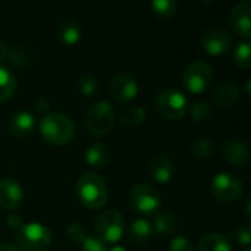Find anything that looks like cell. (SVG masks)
<instances>
[{
    "label": "cell",
    "instance_id": "5b68a950",
    "mask_svg": "<svg viewBox=\"0 0 251 251\" xmlns=\"http://www.w3.org/2000/svg\"><path fill=\"white\" fill-rule=\"evenodd\" d=\"M154 104L159 115L168 121L182 119L188 113V107H190L187 97L175 88L162 90L157 94Z\"/></svg>",
    "mask_w": 251,
    "mask_h": 251
},
{
    "label": "cell",
    "instance_id": "f35d334b",
    "mask_svg": "<svg viewBox=\"0 0 251 251\" xmlns=\"http://www.w3.org/2000/svg\"><path fill=\"white\" fill-rule=\"evenodd\" d=\"M107 251H129L128 249H125V247H122V246H113L112 249H109Z\"/></svg>",
    "mask_w": 251,
    "mask_h": 251
},
{
    "label": "cell",
    "instance_id": "484cf974",
    "mask_svg": "<svg viewBox=\"0 0 251 251\" xmlns=\"http://www.w3.org/2000/svg\"><path fill=\"white\" fill-rule=\"evenodd\" d=\"M178 9L176 1L174 0H154L151 3V10L154 15H157L162 19H171L175 16Z\"/></svg>",
    "mask_w": 251,
    "mask_h": 251
},
{
    "label": "cell",
    "instance_id": "8d00e7d4",
    "mask_svg": "<svg viewBox=\"0 0 251 251\" xmlns=\"http://www.w3.org/2000/svg\"><path fill=\"white\" fill-rule=\"evenodd\" d=\"M9 54V44L3 40H0V62L6 60Z\"/></svg>",
    "mask_w": 251,
    "mask_h": 251
},
{
    "label": "cell",
    "instance_id": "83f0119b",
    "mask_svg": "<svg viewBox=\"0 0 251 251\" xmlns=\"http://www.w3.org/2000/svg\"><path fill=\"white\" fill-rule=\"evenodd\" d=\"M188 113L194 122H206L212 118V107L207 101H196L188 107Z\"/></svg>",
    "mask_w": 251,
    "mask_h": 251
},
{
    "label": "cell",
    "instance_id": "9c48e42d",
    "mask_svg": "<svg viewBox=\"0 0 251 251\" xmlns=\"http://www.w3.org/2000/svg\"><path fill=\"white\" fill-rule=\"evenodd\" d=\"M243 181L232 174L221 172L215 175L210 184V191L213 197L222 203H232L237 201L243 196Z\"/></svg>",
    "mask_w": 251,
    "mask_h": 251
},
{
    "label": "cell",
    "instance_id": "6da1fadb",
    "mask_svg": "<svg viewBox=\"0 0 251 251\" xmlns=\"http://www.w3.org/2000/svg\"><path fill=\"white\" fill-rule=\"evenodd\" d=\"M75 194L85 209L99 210L106 206L109 190L101 175L96 172H85L75 184Z\"/></svg>",
    "mask_w": 251,
    "mask_h": 251
},
{
    "label": "cell",
    "instance_id": "cb8c5ba5",
    "mask_svg": "<svg viewBox=\"0 0 251 251\" xmlns=\"http://www.w3.org/2000/svg\"><path fill=\"white\" fill-rule=\"evenodd\" d=\"M16 91V78L13 72L0 65V103L7 101Z\"/></svg>",
    "mask_w": 251,
    "mask_h": 251
},
{
    "label": "cell",
    "instance_id": "f1b7e54d",
    "mask_svg": "<svg viewBox=\"0 0 251 251\" xmlns=\"http://www.w3.org/2000/svg\"><path fill=\"white\" fill-rule=\"evenodd\" d=\"M78 90L79 93L84 96V97H93L97 91V81L93 75L90 74H82L79 78H78Z\"/></svg>",
    "mask_w": 251,
    "mask_h": 251
},
{
    "label": "cell",
    "instance_id": "7a4b0ae2",
    "mask_svg": "<svg viewBox=\"0 0 251 251\" xmlns=\"http://www.w3.org/2000/svg\"><path fill=\"white\" fill-rule=\"evenodd\" d=\"M38 131L47 143L53 146H66L75 137V124L65 113L49 112L40 119Z\"/></svg>",
    "mask_w": 251,
    "mask_h": 251
},
{
    "label": "cell",
    "instance_id": "30bf717a",
    "mask_svg": "<svg viewBox=\"0 0 251 251\" xmlns=\"http://www.w3.org/2000/svg\"><path fill=\"white\" fill-rule=\"evenodd\" d=\"M200 44L207 54L221 56V54L228 53L232 49L234 40L228 31L219 29V28H212V29H207L206 32H203Z\"/></svg>",
    "mask_w": 251,
    "mask_h": 251
},
{
    "label": "cell",
    "instance_id": "ab89813d",
    "mask_svg": "<svg viewBox=\"0 0 251 251\" xmlns=\"http://www.w3.org/2000/svg\"><path fill=\"white\" fill-rule=\"evenodd\" d=\"M246 215H247V218H251V213H250V200H247V203H246Z\"/></svg>",
    "mask_w": 251,
    "mask_h": 251
},
{
    "label": "cell",
    "instance_id": "277c9868",
    "mask_svg": "<svg viewBox=\"0 0 251 251\" xmlns=\"http://www.w3.org/2000/svg\"><path fill=\"white\" fill-rule=\"evenodd\" d=\"M16 244L22 251H43L50 246L53 235L51 231L38 222L24 224L16 231Z\"/></svg>",
    "mask_w": 251,
    "mask_h": 251
},
{
    "label": "cell",
    "instance_id": "8992f818",
    "mask_svg": "<svg viewBox=\"0 0 251 251\" xmlns=\"http://www.w3.org/2000/svg\"><path fill=\"white\" fill-rule=\"evenodd\" d=\"M213 68L203 60H196L190 63L182 72L181 82L184 88L191 94H201L213 82Z\"/></svg>",
    "mask_w": 251,
    "mask_h": 251
},
{
    "label": "cell",
    "instance_id": "8fae6325",
    "mask_svg": "<svg viewBox=\"0 0 251 251\" xmlns=\"http://www.w3.org/2000/svg\"><path fill=\"white\" fill-rule=\"evenodd\" d=\"M110 94L119 103H131L138 94V82L132 75L121 72L110 82Z\"/></svg>",
    "mask_w": 251,
    "mask_h": 251
},
{
    "label": "cell",
    "instance_id": "d6a6232c",
    "mask_svg": "<svg viewBox=\"0 0 251 251\" xmlns=\"http://www.w3.org/2000/svg\"><path fill=\"white\" fill-rule=\"evenodd\" d=\"M169 251H196V250H194L193 243H191L187 237L179 235V237H175V238L171 241Z\"/></svg>",
    "mask_w": 251,
    "mask_h": 251
},
{
    "label": "cell",
    "instance_id": "4fadbf2b",
    "mask_svg": "<svg viewBox=\"0 0 251 251\" xmlns=\"http://www.w3.org/2000/svg\"><path fill=\"white\" fill-rule=\"evenodd\" d=\"M24 200V190L19 182L10 178L0 181V207L7 212L16 210Z\"/></svg>",
    "mask_w": 251,
    "mask_h": 251
},
{
    "label": "cell",
    "instance_id": "60d3db41",
    "mask_svg": "<svg viewBox=\"0 0 251 251\" xmlns=\"http://www.w3.org/2000/svg\"><path fill=\"white\" fill-rule=\"evenodd\" d=\"M244 251H251L250 247H246V249H244Z\"/></svg>",
    "mask_w": 251,
    "mask_h": 251
},
{
    "label": "cell",
    "instance_id": "f546056e",
    "mask_svg": "<svg viewBox=\"0 0 251 251\" xmlns=\"http://www.w3.org/2000/svg\"><path fill=\"white\" fill-rule=\"evenodd\" d=\"M78 244H81L82 251H107L104 243H101L97 237H90L88 234H85Z\"/></svg>",
    "mask_w": 251,
    "mask_h": 251
},
{
    "label": "cell",
    "instance_id": "d590c367",
    "mask_svg": "<svg viewBox=\"0 0 251 251\" xmlns=\"http://www.w3.org/2000/svg\"><path fill=\"white\" fill-rule=\"evenodd\" d=\"M35 109H37V112H41L43 115H46V113H49L50 101H49L46 97H40V99H37V101H35Z\"/></svg>",
    "mask_w": 251,
    "mask_h": 251
},
{
    "label": "cell",
    "instance_id": "52a82bcc",
    "mask_svg": "<svg viewBox=\"0 0 251 251\" xmlns=\"http://www.w3.org/2000/svg\"><path fill=\"white\" fill-rule=\"evenodd\" d=\"M125 231L124 218L119 212L110 209L101 212L96 219V235L104 244L118 243Z\"/></svg>",
    "mask_w": 251,
    "mask_h": 251
},
{
    "label": "cell",
    "instance_id": "74e56055",
    "mask_svg": "<svg viewBox=\"0 0 251 251\" xmlns=\"http://www.w3.org/2000/svg\"><path fill=\"white\" fill-rule=\"evenodd\" d=\"M0 251H22L19 247H16L15 244H7V243H3L0 244Z\"/></svg>",
    "mask_w": 251,
    "mask_h": 251
},
{
    "label": "cell",
    "instance_id": "4316f807",
    "mask_svg": "<svg viewBox=\"0 0 251 251\" xmlns=\"http://www.w3.org/2000/svg\"><path fill=\"white\" fill-rule=\"evenodd\" d=\"M234 62L241 69H249L251 66V44L249 41L240 43L234 50Z\"/></svg>",
    "mask_w": 251,
    "mask_h": 251
},
{
    "label": "cell",
    "instance_id": "4dcf8cb0",
    "mask_svg": "<svg viewBox=\"0 0 251 251\" xmlns=\"http://www.w3.org/2000/svg\"><path fill=\"white\" fill-rule=\"evenodd\" d=\"M7 59H9L13 65H16V66H25V65H28V53H26L25 50H22L21 47L9 49Z\"/></svg>",
    "mask_w": 251,
    "mask_h": 251
},
{
    "label": "cell",
    "instance_id": "ffe728a7",
    "mask_svg": "<svg viewBox=\"0 0 251 251\" xmlns=\"http://www.w3.org/2000/svg\"><path fill=\"white\" fill-rule=\"evenodd\" d=\"M128 235H129V241L134 243L135 246H144L153 237L151 222H149L144 218L135 219L129 226V234Z\"/></svg>",
    "mask_w": 251,
    "mask_h": 251
},
{
    "label": "cell",
    "instance_id": "d6986e66",
    "mask_svg": "<svg viewBox=\"0 0 251 251\" xmlns=\"http://www.w3.org/2000/svg\"><path fill=\"white\" fill-rule=\"evenodd\" d=\"M151 228H153V235L156 234L157 237H169L176 231L178 221L171 212H160L154 216L151 222Z\"/></svg>",
    "mask_w": 251,
    "mask_h": 251
},
{
    "label": "cell",
    "instance_id": "3957f363",
    "mask_svg": "<svg viewBox=\"0 0 251 251\" xmlns=\"http://www.w3.org/2000/svg\"><path fill=\"white\" fill-rule=\"evenodd\" d=\"M115 107L106 100L93 103L85 113V128L91 135L96 137H103L110 132L115 125Z\"/></svg>",
    "mask_w": 251,
    "mask_h": 251
},
{
    "label": "cell",
    "instance_id": "603a6c76",
    "mask_svg": "<svg viewBox=\"0 0 251 251\" xmlns=\"http://www.w3.org/2000/svg\"><path fill=\"white\" fill-rule=\"evenodd\" d=\"M59 40L66 46H75L79 43L82 31L76 21H63L57 28Z\"/></svg>",
    "mask_w": 251,
    "mask_h": 251
},
{
    "label": "cell",
    "instance_id": "44dd1931",
    "mask_svg": "<svg viewBox=\"0 0 251 251\" xmlns=\"http://www.w3.org/2000/svg\"><path fill=\"white\" fill-rule=\"evenodd\" d=\"M116 119L124 126H138L146 122L147 112L141 106H125L119 115H116Z\"/></svg>",
    "mask_w": 251,
    "mask_h": 251
},
{
    "label": "cell",
    "instance_id": "7402d4cb",
    "mask_svg": "<svg viewBox=\"0 0 251 251\" xmlns=\"http://www.w3.org/2000/svg\"><path fill=\"white\" fill-rule=\"evenodd\" d=\"M228 238L219 232H209L201 237L197 251H231Z\"/></svg>",
    "mask_w": 251,
    "mask_h": 251
},
{
    "label": "cell",
    "instance_id": "1f68e13d",
    "mask_svg": "<svg viewBox=\"0 0 251 251\" xmlns=\"http://www.w3.org/2000/svg\"><path fill=\"white\" fill-rule=\"evenodd\" d=\"M235 240L238 244L249 247L251 243V226L250 224H243L235 231Z\"/></svg>",
    "mask_w": 251,
    "mask_h": 251
},
{
    "label": "cell",
    "instance_id": "e0dca14e",
    "mask_svg": "<svg viewBox=\"0 0 251 251\" xmlns=\"http://www.w3.org/2000/svg\"><path fill=\"white\" fill-rule=\"evenodd\" d=\"M35 125L37 122H35L34 115L28 110H21L10 116L7 129L15 137H25V135H29L35 129Z\"/></svg>",
    "mask_w": 251,
    "mask_h": 251
},
{
    "label": "cell",
    "instance_id": "e575fe53",
    "mask_svg": "<svg viewBox=\"0 0 251 251\" xmlns=\"http://www.w3.org/2000/svg\"><path fill=\"white\" fill-rule=\"evenodd\" d=\"M6 225H7L12 231L16 232V231L24 225V221H22L21 215H18V213H10V215H7V218H6Z\"/></svg>",
    "mask_w": 251,
    "mask_h": 251
},
{
    "label": "cell",
    "instance_id": "5bb4252c",
    "mask_svg": "<svg viewBox=\"0 0 251 251\" xmlns=\"http://www.w3.org/2000/svg\"><path fill=\"white\" fill-rule=\"evenodd\" d=\"M149 172L157 184H168L175 175L174 160L168 154L159 153L151 157L149 163Z\"/></svg>",
    "mask_w": 251,
    "mask_h": 251
},
{
    "label": "cell",
    "instance_id": "ac0fdd59",
    "mask_svg": "<svg viewBox=\"0 0 251 251\" xmlns=\"http://www.w3.org/2000/svg\"><path fill=\"white\" fill-rule=\"evenodd\" d=\"M84 159L91 168L103 169V168H106V165L110 160V150L107 149L106 144L97 141V143H93L87 147Z\"/></svg>",
    "mask_w": 251,
    "mask_h": 251
},
{
    "label": "cell",
    "instance_id": "836d02e7",
    "mask_svg": "<svg viewBox=\"0 0 251 251\" xmlns=\"http://www.w3.org/2000/svg\"><path fill=\"white\" fill-rule=\"evenodd\" d=\"M87 232H85V228L81 225V224H71L69 226H68V229H66V235H68V238L69 240H72L74 243H79L81 241V238L85 235Z\"/></svg>",
    "mask_w": 251,
    "mask_h": 251
},
{
    "label": "cell",
    "instance_id": "ba28073f",
    "mask_svg": "<svg viewBox=\"0 0 251 251\" xmlns=\"http://www.w3.org/2000/svg\"><path fill=\"white\" fill-rule=\"evenodd\" d=\"M129 204L137 213L150 216L159 210L162 197L154 187L149 184H137L129 193Z\"/></svg>",
    "mask_w": 251,
    "mask_h": 251
},
{
    "label": "cell",
    "instance_id": "7c38bea8",
    "mask_svg": "<svg viewBox=\"0 0 251 251\" xmlns=\"http://www.w3.org/2000/svg\"><path fill=\"white\" fill-rule=\"evenodd\" d=\"M251 3L249 0L237 3L229 13V24L235 34L249 40L251 35Z\"/></svg>",
    "mask_w": 251,
    "mask_h": 251
},
{
    "label": "cell",
    "instance_id": "2e32d148",
    "mask_svg": "<svg viewBox=\"0 0 251 251\" xmlns=\"http://www.w3.org/2000/svg\"><path fill=\"white\" fill-rule=\"evenodd\" d=\"M222 156L228 163L237 168H244L250 157L247 146L240 140H226L222 147Z\"/></svg>",
    "mask_w": 251,
    "mask_h": 251
},
{
    "label": "cell",
    "instance_id": "d4e9b609",
    "mask_svg": "<svg viewBox=\"0 0 251 251\" xmlns=\"http://www.w3.org/2000/svg\"><path fill=\"white\" fill-rule=\"evenodd\" d=\"M190 151L191 154L196 157V159H200V160H207V159H212L216 153V146L212 140L209 138H197L191 147H190Z\"/></svg>",
    "mask_w": 251,
    "mask_h": 251
},
{
    "label": "cell",
    "instance_id": "9a60e30c",
    "mask_svg": "<svg viewBox=\"0 0 251 251\" xmlns=\"http://www.w3.org/2000/svg\"><path fill=\"white\" fill-rule=\"evenodd\" d=\"M213 100L222 109H232L241 101V91L237 84L224 81L216 85L213 91Z\"/></svg>",
    "mask_w": 251,
    "mask_h": 251
}]
</instances>
